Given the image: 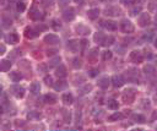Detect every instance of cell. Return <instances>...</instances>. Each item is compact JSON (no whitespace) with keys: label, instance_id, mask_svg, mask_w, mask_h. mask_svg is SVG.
Here are the masks:
<instances>
[{"label":"cell","instance_id":"obj_1","mask_svg":"<svg viewBox=\"0 0 157 131\" xmlns=\"http://www.w3.org/2000/svg\"><path fill=\"white\" fill-rule=\"evenodd\" d=\"M120 30L124 32V33H131V32H134L135 27H134V25L131 23L130 20L123 18L121 21H120Z\"/></svg>","mask_w":157,"mask_h":131},{"label":"cell","instance_id":"obj_2","mask_svg":"<svg viewBox=\"0 0 157 131\" xmlns=\"http://www.w3.org/2000/svg\"><path fill=\"white\" fill-rule=\"evenodd\" d=\"M139 71L136 69H129L126 71V79L128 81L133 82V84H139Z\"/></svg>","mask_w":157,"mask_h":131},{"label":"cell","instance_id":"obj_3","mask_svg":"<svg viewBox=\"0 0 157 131\" xmlns=\"http://www.w3.org/2000/svg\"><path fill=\"white\" fill-rule=\"evenodd\" d=\"M136 96V91L133 88H128L124 91V93H123V99L125 101V103H131L135 98Z\"/></svg>","mask_w":157,"mask_h":131},{"label":"cell","instance_id":"obj_4","mask_svg":"<svg viewBox=\"0 0 157 131\" xmlns=\"http://www.w3.org/2000/svg\"><path fill=\"white\" fill-rule=\"evenodd\" d=\"M111 81H112V85L115 88H119L121 86H124V84H125V79L123 77V75H114L111 79Z\"/></svg>","mask_w":157,"mask_h":131},{"label":"cell","instance_id":"obj_5","mask_svg":"<svg viewBox=\"0 0 157 131\" xmlns=\"http://www.w3.org/2000/svg\"><path fill=\"white\" fill-rule=\"evenodd\" d=\"M10 91L16 98H22L25 96V88L21 87V86H11Z\"/></svg>","mask_w":157,"mask_h":131},{"label":"cell","instance_id":"obj_6","mask_svg":"<svg viewBox=\"0 0 157 131\" xmlns=\"http://www.w3.org/2000/svg\"><path fill=\"white\" fill-rule=\"evenodd\" d=\"M150 23H151V17H150V15L147 12H144L141 13V15L139 16V25L141 27H146L148 26Z\"/></svg>","mask_w":157,"mask_h":131},{"label":"cell","instance_id":"obj_7","mask_svg":"<svg viewBox=\"0 0 157 131\" xmlns=\"http://www.w3.org/2000/svg\"><path fill=\"white\" fill-rule=\"evenodd\" d=\"M130 59H131L133 63L139 64V63H141V61L144 60V55H142V53L139 52V50H134V52L130 53Z\"/></svg>","mask_w":157,"mask_h":131},{"label":"cell","instance_id":"obj_8","mask_svg":"<svg viewBox=\"0 0 157 131\" xmlns=\"http://www.w3.org/2000/svg\"><path fill=\"white\" fill-rule=\"evenodd\" d=\"M38 34H39V31L32 28V27H27L25 30V37L26 38H30V39L36 38V37H38Z\"/></svg>","mask_w":157,"mask_h":131},{"label":"cell","instance_id":"obj_9","mask_svg":"<svg viewBox=\"0 0 157 131\" xmlns=\"http://www.w3.org/2000/svg\"><path fill=\"white\" fill-rule=\"evenodd\" d=\"M63 17L65 21H72V20L75 18V10L72 8H69L66 9L64 12H63Z\"/></svg>","mask_w":157,"mask_h":131},{"label":"cell","instance_id":"obj_10","mask_svg":"<svg viewBox=\"0 0 157 131\" xmlns=\"http://www.w3.org/2000/svg\"><path fill=\"white\" fill-rule=\"evenodd\" d=\"M44 42L53 45V44H58L60 42V39L55 36V34H47V36L44 37Z\"/></svg>","mask_w":157,"mask_h":131},{"label":"cell","instance_id":"obj_11","mask_svg":"<svg viewBox=\"0 0 157 131\" xmlns=\"http://www.w3.org/2000/svg\"><path fill=\"white\" fill-rule=\"evenodd\" d=\"M102 27H104L106 30L108 31H115L117 30V23H115L114 21H111V20H108V21H102Z\"/></svg>","mask_w":157,"mask_h":131},{"label":"cell","instance_id":"obj_12","mask_svg":"<svg viewBox=\"0 0 157 131\" xmlns=\"http://www.w3.org/2000/svg\"><path fill=\"white\" fill-rule=\"evenodd\" d=\"M120 9L117 8V6H112V8L106 9V15L107 16H119L120 15Z\"/></svg>","mask_w":157,"mask_h":131},{"label":"cell","instance_id":"obj_13","mask_svg":"<svg viewBox=\"0 0 157 131\" xmlns=\"http://www.w3.org/2000/svg\"><path fill=\"white\" fill-rule=\"evenodd\" d=\"M5 39H6V42L8 43H10V44H16L17 42H18V34L17 33H9L8 36L5 37Z\"/></svg>","mask_w":157,"mask_h":131},{"label":"cell","instance_id":"obj_14","mask_svg":"<svg viewBox=\"0 0 157 131\" xmlns=\"http://www.w3.org/2000/svg\"><path fill=\"white\" fill-rule=\"evenodd\" d=\"M61 101L64 102V104L70 106L71 103L74 102V97H72V94L70 92H66V93H64L63 96H61Z\"/></svg>","mask_w":157,"mask_h":131},{"label":"cell","instance_id":"obj_15","mask_svg":"<svg viewBox=\"0 0 157 131\" xmlns=\"http://www.w3.org/2000/svg\"><path fill=\"white\" fill-rule=\"evenodd\" d=\"M10 67H11V61H10V60L3 59L1 61H0V70H1V71H4V72L9 71Z\"/></svg>","mask_w":157,"mask_h":131},{"label":"cell","instance_id":"obj_16","mask_svg":"<svg viewBox=\"0 0 157 131\" xmlns=\"http://www.w3.org/2000/svg\"><path fill=\"white\" fill-rule=\"evenodd\" d=\"M98 15H99V9H97V8L90 9L87 11V16H88L90 20H96L98 17Z\"/></svg>","mask_w":157,"mask_h":131},{"label":"cell","instance_id":"obj_17","mask_svg":"<svg viewBox=\"0 0 157 131\" xmlns=\"http://www.w3.org/2000/svg\"><path fill=\"white\" fill-rule=\"evenodd\" d=\"M67 48H69L70 50H72V52H76L80 48V42H77L76 39H71V40L67 42Z\"/></svg>","mask_w":157,"mask_h":131},{"label":"cell","instance_id":"obj_18","mask_svg":"<svg viewBox=\"0 0 157 131\" xmlns=\"http://www.w3.org/2000/svg\"><path fill=\"white\" fill-rule=\"evenodd\" d=\"M43 101L45 103H48V104H54V103L57 102V97H55V94L48 93V94H45L44 97H43Z\"/></svg>","mask_w":157,"mask_h":131},{"label":"cell","instance_id":"obj_19","mask_svg":"<svg viewBox=\"0 0 157 131\" xmlns=\"http://www.w3.org/2000/svg\"><path fill=\"white\" fill-rule=\"evenodd\" d=\"M111 80H109L107 76H104V77H102V79H99V81H98V86L101 87V88H103V89H106V88H108V86H109V84H111Z\"/></svg>","mask_w":157,"mask_h":131},{"label":"cell","instance_id":"obj_20","mask_svg":"<svg viewBox=\"0 0 157 131\" xmlns=\"http://www.w3.org/2000/svg\"><path fill=\"white\" fill-rule=\"evenodd\" d=\"M30 17L33 20V21H38L39 18H42V15H40L39 10H37V9L33 8V9L31 10V12H30Z\"/></svg>","mask_w":157,"mask_h":131},{"label":"cell","instance_id":"obj_21","mask_svg":"<svg viewBox=\"0 0 157 131\" xmlns=\"http://www.w3.org/2000/svg\"><path fill=\"white\" fill-rule=\"evenodd\" d=\"M76 31H77V33L82 34V36H87V34L90 33V28H88V27H86V26H84V25L76 26Z\"/></svg>","mask_w":157,"mask_h":131},{"label":"cell","instance_id":"obj_22","mask_svg":"<svg viewBox=\"0 0 157 131\" xmlns=\"http://www.w3.org/2000/svg\"><path fill=\"white\" fill-rule=\"evenodd\" d=\"M12 25V21H11V18L8 17V16H3L1 17V26H3V28H10Z\"/></svg>","mask_w":157,"mask_h":131},{"label":"cell","instance_id":"obj_23","mask_svg":"<svg viewBox=\"0 0 157 131\" xmlns=\"http://www.w3.org/2000/svg\"><path fill=\"white\" fill-rule=\"evenodd\" d=\"M55 75H57L59 79L65 77V76H66V69H65V66L59 65V67L57 69V71H55Z\"/></svg>","mask_w":157,"mask_h":131},{"label":"cell","instance_id":"obj_24","mask_svg":"<svg viewBox=\"0 0 157 131\" xmlns=\"http://www.w3.org/2000/svg\"><path fill=\"white\" fill-rule=\"evenodd\" d=\"M30 89H31V93H32V94H35V96L39 94V91H40V85H39V82H33V84L31 85V87H30Z\"/></svg>","mask_w":157,"mask_h":131},{"label":"cell","instance_id":"obj_25","mask_svg":"<svg viewBox=\"0 0 157 131\" xmlns=\"http://www.w3.org/2000/svg\"><path fill=\"white\" fill-rule=\"evenodd\" d=\"M104 34L102 33V32H97V33H94V36H93V40L96 43H98V44H102L103 43V40H104Z\"/></svg>","mask_w":157,"mask_h":131},{"label":"cell","instance_id":"obj_26","mask_svg":"<svg viewBox=\"0 0 157 131\" xmlns=\"http://www.w3.org/2000/svg\"><path fill=\"white\" fill-rule=\"evenodd\" d=\"M10 79L12 80V82H20L22 80V75L18 71H13V72L10 74Z\"/></svg>","mask_w":157,"mask_h":131},{"label":"cell","instance_id":"obj_27","mask_svg":"<svg viewBox=\"0 0 157 131\" xmlns=\"http://www.w3.org/2000/svg\"><path fill=\"white\" fill-rule=\"evenodd\" d=\"M107 107L108 109H112V110H117L119 104H118V102L115 101V99H108L107 101Z\"/></svg>","mask_w":157,"mask_h":131},{"label":"cell","instance_id":"obj_28","mask_svg":"<svg viewBox=\"0 0 157 131\" xmlns=\"http://www.w3.org/2000/svg\"><path fill=\"white\" fill-rule=\"evenodd\" d=\"M123 118H124V115H123L121 113H114V114H112L111 116H109V118H108V120L109 121H118V120H120V119H123Z\"/></svg>","mask_w":157,"mask_h":131},{"label":"cell","instance_id":"obj_29","mask_svg":"<svg viewBox=\"0 0 157 131\" xmlns=\"http://www.w3.org/2000/svg\"><path fill=\"white\" fill-rule=\"evenodd\" d=\"M131 119H133V120H134L135 123H141V124L146 121L145 116H144V115H141V114H133Z\"/></svg>","mask_w":157,"mask_h":131},{"label":"cell","instance_id":"obj_30","mask_svg":"<svg viewBox=\"0 0 157 131\" xmlns=\"http://www.w3.org/2000/svg\"><path fill=\"white\" fill-rule=\"evenodd\" d=\"M60 57H54L53 59H50L49 61V67H55V66H59L60 65Z\"/></svg>","mask_w":157,"mask_h":131},{"label":"cell","instance_id":"obj_31","mask_svg":"<svg viewBox=\"0 0 157 131\" xmlns=\"http://www.w3.org/2000/svg\"><path fill=\"white\" fill-rule=\"evenodd\" d=\"M114 37L113 36H108V37H106L104 38V40H103V43H102V45L103 47H108V45H112L113 43H114Z\"/></svg>","mask_w":157,"mask_h":131},{"label":"cell","instance_id":"obj_32","mask_svg":"<svg viewBox=\"0 0 157 131\" xmlns=\"http://www.w3.org/2000/svg\"><path fill=\"white\" fill-rule=\"evenodd\" d=\"M144 72H145L146 75H153V74H155V67H153L152 65L147 64V65L144 66Z\"/></svg>","mask_w":157,"mask_h":131},{"label":"cell","instance_id":"obj_33","mask_svg":"<svg viewBox=\"0 0 157 131\" xmlns=\"http://www.w3.org/2000/svg\"><path fill=\"white\" fill-rule=\"evenodd\" d=\"M53 87L55 88L57 91H61V89H63V88H65V87H66V82H65V81H58L57 84L54 85Z\"/></svg>","mask_w":157,"mask_h":131},{"label":"cell","instance_id":"obj_34","mask_svg":"<svg viewBox=\"0 0 157 131\" xmlns=\"http://www.w3.org/2000/svg\"><path fill=\"white\" fill-rule=\"evenodd\" d=\"M50 26H52V28H53L54 31H59V30L61 28V25H60V22L58 21V20H55V18H54L53 21H52Z\"/></svg>","mask_w":157,"mask_h":131},{"label":"cell","instance_id":"obj_35","mask_svg":"<svg viewBox=\"0 0 157 131\" xmlns=\"http://www.w3.org/2000/svg\"><path fill=\"white\" fill-rule=\"evenodd\" d=\"M112 57H113V54H112V52H111V50H106V52L102 53V59H103L104 61L111 60V59H112Z\"/></svg>","mask_w":157,"mask_h":131},{"label":"cell","instance_id":"obj_36","mask_svg":"<svg viewBox=\"0 0 157 131\" xmlns=\"http://www.w3.org/2000/svg\"><path fill=\"white\" fill-rule=\"evenodd\" d=\"M141 9H142V8H141L140 5H139V6H138V5L134 6V8L130 10V15H131V16H136L138 13H140V12H141Z\"/></svg>","mask_w":157,"mask_h":131},{"label":"cell","instance_id":"obj_37","mask_svg":"<svg viewBox=\"0 0 157 131\" xmlns=\"http://www.w3.org/2000/svg\"><path fill=\"white\" fill-rule=\"evenodd\" d=\"M98 55V48H93V49L90 50V54H88V59H93Z\"/></svg>","mask_w":157,"mask_h":131},{"label":"cell","instance_id":"obj_38","mask_svg":"<svg viewBox=\"0 0 157 131\" xmlns=\"http://www.w3.org/2000/svg\"><path fill=\"white\" fill-rule=\"evenodd\" d=\"M152 37H153V32H146L144 36H142V39L146 40V42H150V40L152 39Z\"/></svg>","mask_w":157,"mask_h":131},{"label":"cell","instance_id":"obj_39","mask_svg":"<svg viewBox=\"0 0 157 131\" xmlns=\"http://www.w3.org/2000/svg\"><path fill=\"white\" fill-rule=\"evenodd\" d=\"M44 82H45V85L47 86H54V82H53V79H52V76H44Z\"/></svg>","mask_w":157,"mask_h":131},{"label":"cell","instance_id":"obj_40","mask_svg":"<svg viewBox=\"0 0 157 131\" xmlns=\"http://www.w3.org/2000/svg\"><path fill=\"white\" fill-rule=\"evenodd\" d=\"M25 10H26V5L22 1H18L17 3V11L18 12H23Z\"/></svg>","mask_w":157,"mask_h":131},{"label":"cell","instance_id":"obj_41","mask_svg":"<svg viewBox=\"0 0 157 131\" xmlns=\"http://www.w3.org/2000/svg\"><path fill=\"white\" fill-rule=\"evenodd\" d=\"M91 89H92V86H91V85H86L85 87H82V88L80 89V92H81V94H85V93H87L88 91H91Z\"/></svg>","mask_w":157,"mask_h":131},{"label":"cell","instance_id":"obj_42","mask_svg":"<svg viewBox=\"0 0 157 131\" xmlns=\"http://www.w3.org/2000/svg\"><path fill=\"white\" fill-rule=\"evenodd\" d=\"M148 8H150V10H151V11H155L157 9V0H152V1H150Z\"/></svg>","mask_w":157,"mask_h":131},{"label":"cell","instance_id":"obj_43","mask_svg":"<svg viewBox=\"0 0 157 131\" xmlns=\"http://www.w3.org/2000/svg\"><path fill=\"white\" fill-rule=\"evenodd\" d=\"M98 74H99L98 69H93V70H90V71H88V76H91V77H96Z\"/></svg>","mask_w":157,"mask_h":131},{"label":"cell","instance_id":"obj_44","mask_svg":"<svg viewBox=\"0 0 157 131\" xmlns=\"http://www.w3.org/2000/svg\"><path fill=\"white\" fill-rule=\"evenodd\" d=\"M141 107L144 109H148L150 108V101L148 99H142L141 101Z\"/></svg>","mask_w":157,"mask_h":131},{"label":"cell","instance_id":"obj_45","mask_svg":"<svg viewBox=\"0 0 157 131\" xmlns=\"http://www.w3.org/2000/svg\"><path fill=\"white\" fill-rule=\"evenodd\" d=\"M63 115H64V119H65V123H70V119H71V115L69 112H63Z\"/></svg>","mask_w":157,"mask_h":131},{"label":"cell","instance_id":"obj_46","mask_svg":"<svg viewBox=\"0 0 157 131\" xmlns=\"http://www.w3.org/2000/svg\"><path fill=\"white\" fill-rule=\"evenodd\" d=\"M81 65H82V64H81V60L77 59V58H75L74 59V67L75 69H79V67H81Z\"/></svg>","mask_w":157,"mask_h":131},{"label":"cell","instance_id":"obj_47","mask_svg":"<svg viewBox=\"0 0 157 131\" xmlns=\"http://www.w3.org/2000/svg\"><path fill=\"white\" fill-rule=\"evenodd\" d=\"M39 116H40V114H38V113H35V112H31V113H28V119L39 118Z\"/></svg>","mask_w":157,"mask_h":131},{"label":"cell","instance_id":"obj_48","mask_svg":"<svg viewBox=\"0 0 157 131\" xmlns=\"http://www.w3.org/2000/svg\"><path fill=\"white\" fill-rule=\"evenodd\" d=\"M135 1L136 0H120V3L124 5H131V4H135Z\"/></svg>","mask_w":157,"mask_h":131},{"label":"cell","instance_id":"obj_49","mask_svg":"<svg viewBox=\"0 0 157 131\" xmlns=\"http://www.w3.org/2000/svg\"><path fill=\"white\" fill-rule=\"evenodd\" d=\"M58 3H59L60 6H64V5H66V4H69L70 0H58Z\"/></svg>","mask_w":157,"mask_h":131},{"label":"cell","instance_id":"obj_50","mask_svg":"<svg viewBox=\"0 0 157 131\" xmlns=\"http://www.w3.org/2000/svg\"><path fill=\"white\" fill-rule=\"evenodd\" d=\"M97 114H101V109H98V108H92V115H97Z\"/></svg>","mask_w":157,"mask_h":131},{"label":"cell","instance_id":"obj_51","mask_svg":"<svg viewBox=\"0 0 157 131\" xmlns=\"http://www.w3.org/2000/svg\"><path fill=\"white\" fill-rule=\"evenodd\" d=\"M86 45H87V40H86V39H82V40L80 42V47L84 49V48H86Z\"/></svg>","mask_w":157,"mask_h":131},{"label":"cell","instance_id":"obj_52","mask_svg":"<svg viewBox=\"0 0 157 131\" xmlns=\"http://www.w3.org/2000/svg\"><path fill=\"white\" fill-rule=\"evenodd\" d=\"M4 53H5V45L1 44L0 45V54H4Z\"/></svg>","mask_w":157,"mask_h":131},{"label":"cell","instance_id":"obj_53","mask_svg":"<svg viewBox=\"0 0 157 131\" xmlns=\"http://www.w3.org/2000/svg\"><path fill=\"white\" fill-rule=\"evenodd\" d=\"M152 119H153V120L157 119V110H155V112L152 113Z\"/></svg>","mask_w":157,"mask_h":131},{"label":"cell","instance_id":"obj_54","mask_svg":"<svg viewBox=\"0 0 157 131\" xmlns=\"http://www.w3.org/2000/svg\"><path fill=\"white\" fill-rule=\"evenodd\" d=\"M23 125H25L23 121H22V123H16V126H17V127H18V126H23Z\"/></svg>","mask_w":157,"mask_h":131},{"label":"cell","instance_id":"obj_55","mask_svg":"<svg viewBox=\"0 0 157 131\" xmlns=\"http://www.w3.org/2000/svg\"><path fill=\"white\" fill-rule=\"evenodd\" d=\"M155 26H156V27H157V15H156V16H155Z\"/></svg>","mask_w":157,"mask_h":131},{"label":"cell","instance_id":"obj_56","mask_svg":"<svg viewBox=\"0 0 157 131\" xmlns=\"http://www.w3.org/2000/svg\"><path fill=\"white\" fill-rule=\"evenodd\" d=\"M155 47L157 48V38H155Z\"/></svg>","mask_w":157,"mask_h":131},{"label":"cell","instance_id":"obj_57","mask_svg":"<svg viewBox=\"0 0 157 131\" xmlns=\"http://www.w3.org/2000/svg\"><path fill=\"white\" fill-rule=\"evenodd\" d=\"M74 1H75V3H81L82 0H74Z\"/></svg>","mask_w":157,"mask_h":131}]
</instances>
